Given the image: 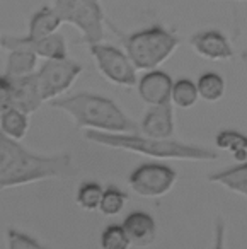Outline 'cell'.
<instances>
[{
  "instance_id": "11",
  "label": "cell",
  "mask_w": 247,
  "mask_h": 249,
  "mask_svg": "<svg viewBox=\"0 0 247 249\" xmlns=\"http://www.w3.org/2000/svg\"><path fill=\"white\" fill-rule=\"evenodd\" d=\"M172 77L164 70H148L138 79V96L148 106H162L171 104L172 94Z\"/></svg>"
},
{
  "instance_id": "19",
  "label": "cell",
  "mask_w": 247,
  "mask_h": 249,
  "mask_svg": "<svg viewBox=\"0 0 247 249\" xmlns=\"http://www.w3.org/2000/svg\"><path fill=\"white\" fill-rule=\"evenodd\" d=\"M215 145L220 150H227L233 156L237 162L247 160V135L235 130H223L216 135Z\"/></svg>"
},
{
  "instance_id": "15",
  "label": "cell",
  "mask_w": 247,
  "mask_h": 249,
  "mask_svg": "<svg viewBox=\"0 0 247 249\" xmlns=\"http://www.w3.org/2000/svg\"><path fill=\"white\" fill-rule=\"evenodd\" d=\"M63 24L62 18L56 14V11L53 7H41L39 11H36L33 14V18L29 19V31L26 36H21V39L26 45H31L39 39H45L52 35H56L58 28Z\"/></svg>"
},
{
  "instance_id": "30",
  "label": "cell",
  "mask_w": 247,
  "mask_h": 249,
  "mask_svg": "<svg viewBox=\"0 0 247 249\" xmlns=\"http://www.w3.org/2000/svg\"><path fill=\"white\" fill-rule=\"evenodd\" d=\"M237 2H244V0H237Z\"/></svg>"
},
{
  "instance_id": "8",
  "label": "cell",
  "mask_w": 247,
  "mask_h": 249,
  "mask_svg": "<svg viewBox=\"0 0 247 249\" xmlns=\"http://www.w3.org/2000/svg\"><path fill=\"white\" fill-rule=\"evenodd\" d=\"M177 173L167 164L145 162L131 171L128 184L143 198H160L174 188Z\"/></svg>"
},
{
  "instance_id": "17",
  "label": "cell",
  "mask_w": 247,
  "mask_h": 249,
  "mask_svg": "<svg viewBox=\"0 0 247 249\" xmlns=\"http://www.w3.org/2000/svg\"><path fill=\"white\" fill-rule=\"evenodd\" d=\"M208 181L222 184V186L229 188L235 193H242L247 188V160L235 164V166H230L227 169L212 173L208 176Z\"/></svg>"
},
{
  "instance_id": "13",
  "label": "cell",
  "mask_w": 247,
  "mask_h": 249,
  "mask_svg": "<svg viewBox=\"0 0 247 249\" xmlns=\"http://www.w3.org/2000/svg\"><path fill=\"white\" fill-rule=\"evenodd\" d=\"M43 103L45 101H43L41 94H39L36 73L29 77H22V79H12L11 96H9V101L5 106L21 109L31 116L33 113H36L43 106Z\"/></svg>"
},
{
  "instance_id": "4",
  "label": "cell",
  "mask_w": 247,
  "mask_h": 249,
  "mask_svg": "<svg viewBox=\"0 0 247 249\" xmlns=\"http://www.w3.org/2000/svg\"><path fill=\"white\" fill-rule=\"evenodd\" d=\"M124 52L137 70H157L179 46V38L162 26L140 29L123 39Z\"/></svg>"
},
{
  "instance_id": "26",
  "label": "cell",
  "mask_w": 247,
  "mask_h": 249,
  "mask_svg": "<svg viewBox=\"0 0 247 249\" xmlns=\"http://www.w3.org/2000/svg\"><path fill=\"white\" fill-rule=\"evenodd\" d=\"M213 249H225V222L222 217H216L215 220V242Z\"/></svg>"
},
{
  "instance_id": "18",
  "label": "cell",
  "mask_w": 247,
  "mask_h": 249,
  "mask_svg": "<svg viewBox=\"0 0 247 249\" xmlns=\"http://www.w3.org/2000/svg\"><path fill=\"white\" fill-rule=\"evenodd\" d=\"M19 38H21V36H19ZM28 46H31V50L38 55V58H43L45 62L69 58L67 41L62 35H58V33L48 36V38H45V39H39V41H36V43H31V45H28Z\"/></svg>"
},
{
  "instance_id": "9",
  "label": "cell",
  "mask_w": 247,
  "mask_h": 249,
  "mask_svg": "<svg viewBox=\"0 0 247 249\" xmlns=\"http://www.w3.org/2000/svg\"><path fill=\"white\" fill-rule=\"evenodd\" d=\"M2 48L9 50L7 67H5V75L11 79H22L36 73L38 65V55L21 41V38L14 36H2Z\"/></svg>"
},
{
  "instance_id": "6",
  "label": "cell",
  "mask_w": 247,
  "mask_h": 249,
  "mask_svg": "<svg viewBox=\"0 0 247 249\" xmlns=\"http://www.w3.org/2000/svg\"><path fill=\"white\" fill-rule=\"evenodd\" d=\"M84 67L75 60H50L36 70V82L43 101H55L73 86Z\"/></svg>"
},
{
  "instance_id": "5",
  "label": "cell",
  "mask_w": 247,
  "mask_h": 249,
  "mask_svg": "<svg viewBox=\"0 0 247 249\" xmlns=\"http://www.w3.org/2000/svg\"><path fill=\"white\" fill-rule=\"evenodd\" d=\"M53 9L63 22L79 29L87 46L103 41L104 12L99 0H55Z\"/></svg>"
},
{
  "instance_id": "27",
  "label": "cell",
  "mask_w": 247,
  "mask_h": 249,
  "mask_svg": "<svg viewBox=\"0 0 247 249\" xmlns=\"http://www.w3.org/2000/svg\"><path fill=\"white\" fill-rule=\"evenodd\" d=\"M11 89H12V79L4 75H0V107L5 106L9 101V96H11Z\"/></svg>"
},
{
  "instance_id": "20",
  "label": "cell",
  "mask_w": 247,
  "mask_h": 249,
  "mask_svg": "<svg viewBox=\"0 0 247 249\" xmlns=\"http://www.w3.org/2000/svg\"><path fill=\"white\" fill-rule=\"evenodd\" d=\"M199 99L198 87L196 82L188 77H181V79L174 80L172 84V94H171V104L181 107V109H189L193 107Z\"/></svg>"
},
{
  "instance_id": "21",
  "label": "cell",
  "mask_w": 247,
  "mask_h": 249,
  "mask_svg": "<svg viewBox=\"0 0 247 249\" xmlns=\"http://www.w3.org/2000/svg\"><path fill=\"white\" fill-rule=\"evenodd\" d=\"M196 87L203 101L216 103L225 94V79L218 72H206L201 73L199 79L196 80Z\"/></svg>"
},
{
  "instance_id": "29",
  "label": "cell",
  "mask_w": 247,
  "mask_h": 249,
  "mask_svg": "<svg viewBox=\"0 0 247 249\" xmlns=\"http://www.w3.org/2000/svg\"><path fill=\"white\" fill-rule=\"evenodd\" d=\"M0 48H2V36H0Z\"/></svg>"
},
{
  "instance_id": "16",
  "label": "cell",
  "mask_w": 247,
  "mask_h": 249,
  "mask_svg": "<svg viewBox=\"0 0 247 249\" xmlns=\"http://www.w3.org/2000/svg\"><path fill=\"white\" fill-rule=\"evenodd\" d=\"M29 130V114L11 106L0 107V132L11 140L21 142Z\"/></svg>"
},
{
  "instance_id": "25",
  "label": "cell",
  "mask_w": 247,
  "mask_h": 249,
  "mask_svg": "<svg viewBox=\"0 0 247 249\" xmlns=\"http://www.w3.org/2000/svg\"><path fill=\"white\" fill-rule=\"evenodd\" d=\"M7 248L9 249H48L38 242L35 237H31L26 232H21L18 229H9L7 231Z\"/></svg>"
},
{
  "instance_id": "10",
  "label": "cell",
  "mask_w": 247,
  "mask_h": 249,
  "mask_svg": "<svg viewBox=\"0 0 247 249\" xmlns=\"http://www.w3.org/2000/svg\"><path fill=\"white\" fill-rule=\"evenodd\" d=\"M189 45L201 58L212 60V62H225L233 58V48L229 38L218 29L198 31L189 38Z\"/></svg>"
},
{
  "instance_id": "3",
  "label": "cell",
  "mask_w": 247,
  "mask_h": 249,
  "mask_svg": "<svg viewBox=\"0 0 247 249\" xmlns=\"http://www.w3.org/2000/svg\"><path fill=\"white\" fill-rule=\"evenodd\" d=\"M89 142L109 149L140 154L155 160H215L218 152L196 143L179 142L174 139H152L138 133H99L86 132Z\"/></svg>"
},
{
  "instance_id": "23",
  "label": "cell",
  "mask_w": 247,
  "mask_h": 249,
  "mask_svg": "<svg viewBox=\"0 0 247 249\" xmlns=\"http://www.w3.org/2000/svg\"><path fill=\"white\" fill-rule=\"evenodd\" d=\"M104 188L101 186L97 181H86L79 186L77 190V205H79L82 210L87 212H94L99 210L101 205V198H103Z\"/></svg>"
},
{
  "instance_id": "22",
  "label": "cell",
  "mask_w": 247,
  "mask_h": 249,
  "mask_svg": "<svg viewBox=\"0 0 247 249\" xmlns=\"http://www.w3.org/2000/svg\"><path fill=\"white\" fill-rule=\"evenodd\" d=\"M128 201V195L123 190H120L114 184L104 188L103 198H101L99 212L106 217H114V215L121 213Z\"/></svg>"
},
{
  "instance_id": "14",
  "label": "cell",
  "mask_w": 247,
  "mask_h": 249,
  "mask_svg": "<svg viewBox=\"0 0 247 249\" xmlns=\"http://www.w3.org/2000/svg\"><path fill=\"white\" fill-rule=\"evenodd\" d=\"M121 225H123L131 246H137V248H147L157 237L155 218L150 213H147V212H131V213H128L124 217Z\"/></svg>"
},
{
  "instance_id": "24",
  "label": "cell",
  "mask_w": 247,
  "mask_h": 249,
  "mask_svg": "<svg viewBox=\"0 0 247 249\" xmlns=\"http://www.w3.org/2000/svg\"><path fill=\"white\" fill-rule=\"evenodd\" d=\"M101 248L103 249H130L131 242L128 239L126 232H124L123 225H107L101 234Z\"/></svg>"
},
{
  "instance_id": "1",
  "label": "cell",
  "mask_w": 247,
  "mask_h": 249,
  "mask_svg": "<svg viewBox=\"0 0 247 249\" xmlns=\"http://www.w3.org/2000/svg\"><path fill=\"white\" fill-rule=\"evenodd\" d=\"M72 171L70 154L43 156L31 152L21 142L11 140L0 132V191L53 178H65Z\"/></svg>"
},
{
  "instance_id": "12",
  "label": "cell",
  "mask_w": 247,
  "mask_h": 249,
  "mask_svg": "<svg viewBox=\"0 0 247 249\" xmlns=\"http://www.w3.org/2000/svg\"><path fill=\"white\" fill-rule=\"evenodd\" d=\"M140 133L152 139H172L176 130L174 124V107L172 104H162V106H150V109L141 118Z\"/></svg>"
},
{
  "instance_id": "2",
  "label": "cell",
  "mask_w": 247,
  "mask_h": 249,
  "mask_svg": "<svg viewBox=\"0 0 247 249\" xmlns=\"http://www.w3.org/2000/svg\"><path fill=\"white\" fill-rule=\"evenodd\" d=\"M52 107L67 113L77 128L99 133H138V124L109 97L92 92H79L73 96L52 101Z\"/></svg>"
},
{
  "instance_id": "7",
  "label": "cell",
  "mask_w": 247,
  "mask_h": 249,
  "mask_svg": "<svg viewBox=\"0 0 247 249\" xmlns=\"http://www.w3.org/2000/svg\"><path fill=\"white\" fill-rule=\"evenodd\" d=\"M89 53L96 62L97 70L107 82L120 87H133L138 84L137 69L124 52L113 45H97L89 46Z\"/></svg>"
},
{
  "instance_id": "28",
  "label": "cell",
  "mask_w": 247,
  "mask_h": 249,
  "mask_svg": "<svg viewBox=\"0 0 247 249\" xmlns=\"http://www.w3.org/2000/svg\"><path fill=\"white\" fill-rule=\"evenodd\" d=\"M240 195H244V196H247V188H246V190H244V191H242V193H240Z\"/></svg>"
}]
</instances>
